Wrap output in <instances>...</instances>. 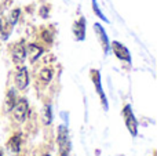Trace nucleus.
<instances>
[{
    "instance_id": "1",
    "label": "nucleus",
    "mask_w": 157,
    "mask_h": 156,
    "mask_svg": "<svg viewBox=\"0 0 157 156\" xmlns=\"http://www.w3.org/2000/svg\"><path fill=\"white\" fill-rule=\"evenodd\" d=\"M58 146H59L61 156H68L71 151V141H69V131L66 126L58 127Z\"/></svg>"
},
{
    "instance_id": "2",
    "label": "nucleus",
    "mask_w": 157,
    "mask_h": 156,
    "mask_svg": "<svg viewBox=\"0 0 157 156\" xmlns=\"http://www.w3.org/2000/svg\"><path fill=\"white\" fill-rule=\"evenodd\" d=\"M123 118H124L125 126H127L128 131L131 133L132 137H135V135L138 134V122H136L130 105H125L124 107V109H123Z\"/></svg>"
},
{
    "instance_id": "3",
    "label": "nucleus",
    "mask_w": 157,
    "mask_h": 156,
    "mask_svg": "<svg viewBox=\"0 0 157 156\" xmlns=\"http://www.w3.org/2000/svg\"><path fill=\"white\" fill-rule=\"evenodd\" d=\"M11 111L14 113V118L18 122H25L28 118V112H29V104L25 98H19L18 101H15Z\"/></svg>"
},
{
    "instance_id": "4",
    "label": "nucleus",
    "mask_w": 157,
    "mask_h": 156,
    "mask_svg": "<svg viewBox=\"0 0 157 156\" xmlns=\"http://www.w3.org/2000/svg\"><path fill=\"white\" fill-rule=\"evenodd\" d=\"M110 49L113 50L114 55H116L119 60L131 64V54H130V51H128L127 47H124L121 43H119V41H112V43H110Z\"/></svg>"
},
{
    "instance_id": "5",
    "label": "nucleus",
    "mask_w": 157,
    "mask_h": 156,
    "mask_svg": "<svg viewBox=\"0 0 157 156\" xmlns=\"http://www.w3.org/2000/svg\"><path fill=\"white\" fill-rule=\"evenodd\" d=\"M91 79L95 84V90H97V93L99 94V97H101V101H102V104H103V109L108 111V101H106L105 93H103L102 87H101V73H99V71L92 69L91 71Z\"/></svg>"
},
{
    "instance_id": "6",
    "label": "nucleus",
    "mask_w": 157,
    "mask_h": 156,
    "mask_svg": "<svg viewBox=\"0 0 157 156\" xmlns=\"http://www.w3.org/2000/svg\"><path fill=\"white\" fill-rule=\"evenodd\" d=\"M15 84L19 90H25L29 84V75H28V69L25 66H21V68L17 71L15 75Z\"/></svg>"
},
{
    "instance_id": "7",
    "label": "nucleus",
    "mask_w": 157,
    "mask_h": 156,
    "mask_svg": "<svg viewBox=\"0 0 157 156\" xmlns=\"http://www.w3.org/2000/svg\"><path fill=\"white\" fill-rule=\"evenodd\" d=\"M26 58V47L24 41H19L13 49V61L15 64H22Z\"/></svg>"
},
{
    "instance_id": "8",
    "label": "nucleus",
    "mask_w": 157,
    "mask_h": 156,
    "mask_svg": "<svg viewBox=\"0 0 157 156\" xmlns=\"http://www.w3.org/2000/svg\"><path fill=\"white\" fill-rule=\"evenodd\" d=\"M94 29H95V32H97L98 39H99L101 44H102V47H103V51H105V54H108L109 49H110V43H109V39H108V35H106L105 29H103L102 25H99V24H95Z\"/></svg>"
},
{
    "instance_id": "9",
    "label": "nucleus",
    "mask_w": 157,
    "mask_h": 156,
    "mask_svg": "<svg viewBox=\"0 0 157 156\" xmlns=\"http://www.w3.org/2000/svg\"><path fill=\"white\" fill-rule=\"evenodd\" d=\"M73 33L75 37L78 41H83L86 39V19L81 17L80 19H77L73 25Z\"/></svg>"
},
{
    "instance_id": "10",
    "label": "nucleus",
    "mask_w": 157,
    "mask_h": 156,
    "mask_svg": "<svg viewBox=\"0 0 157 156\" xmlns=\"http://www.w3.org/2000/svg\"><path fill=\"white\" fill-rule=\"evenodd\" d=\"M43 54V49H41L40 46H37V44H29L28 46V50H26V55H29V60L30 62H35L36 60H37L40 55Z\"/></svg>"
},
{
    "instance_id": "11",
    "label": "nucleus",
    "mask_w": 157,
    "mask_h": 156,
    "mask_svg": "<svg viewBox=\"0 0 157 156\" xmlns=\"http://www.w3.org/2000/svg\"><path fill=\"white\" fill-rule=\"evenodd\" d=\"M11 29H13V25L8 22V19H6V18L0 19V32H2V37L4 39V40L10 36Z\"/></svg>"
},
{
    "instance_id": "12",
    "label": "nucleus",
    "mask_w": 157,
    "mask_h": 156,
    "mask_svg": "<svg viewBox=\"0 0 157 156\" xmlns=\"http://www.w3.org/2000/svg\"><path fill=\"white\" fill-rule=\"evenodd\" d=\"M10 148L14 154H18L19 149H21V135L17 134L14 137H11L10 140Z\"/></svg>"
},
{
    "instance_id": "13",
    "label": "nucleus",
    "mask_w": 157,
    "mask_h": 156,
    "mask_svg": "<svg viewBox=\"0 0 157 156\" xmlns=\"http://www.w3.org/2000/svg\"><path fill=\"white\" fill-rule=\"evenodd\" d=\"M15 104V91L10 90L7 93V98H6V111H11Z\"/></svg>"
},
{
    "instance_id": "14",
    "label": "nucleus",
    "mask_w": 157,
    "mask_h": 156,
    "mask_svg": "<svg viewBox=\"0 0 157 156\" xmlns=\"http://www.w3.org/2000/svg\"><path fill=\"white\" fill-rule=\"evenodd\" d=\"M51 77H52V71H51V69H50V68L41 69V72H40L41 82H43V83H48L50 80H51Z\"/></svg>"
},
{
    "instance_id": "15",
    "label": "nucleus",
    "mask_w": 157,
    "mask_h": 156,
    "mask_svg": "<svg viewBox=\"0 0 157 156\" xmlns=\"http://www.w3.org/2000/svg\"><path fill=\"white\" fill-rule=\"evenodd\" d=\"M43 115H44V123L50 124L52 122V111H51V105H46L43 111Z\"/></svg>"
},
{
    "instance_id": "16",
    "label": "nucleus",
    "mask_w": 157,
    "mask_h": 156,
    "mask_svg": "<svg viewBox=\"0 0 157 156\" xmlns=\"http://www.w3.org/2000/svg\"><path fill=\"white\" fill-rule=\"evenodd\" d=\"M19 15H21V10H19V8H15V10H13V11H11V14H10V17H8V22H10V24L14 26V25L18 22Z\"/></svg>"
},
{
    "instance_id": "17",
    "label": "nucleus",
    "mask_w": 157,
    "mask_h": 156,
    "mask_svg": "<svg viewBox=\"0 0 157 156\" xmlns=\"http://www.w3.org/2000/svg\"><path fill=\"white\" fill-rule=\"evenodd\" d=\"M92 8H94V13L97 14V15L101 19H103V21H105V22H109V19L106 18V17L103 15V13H102V11L99 10V7H98V3H97V0H92Z\"/></svg>"
},
{
    "instance_id": "18",
    "label": "nucleus",
    "mask_w": 157,
    "mask_h": 156,
    "mask_svg": "<svg viewBox=\"0 0 157 156\" xmlns=\"http://www.w3.org/2000/svg\"><path fill=\"white\" fill-rule=\"evenodd\" d=\"M0 156H4V154H3V151H0Z\"/></svg>"
},
{
    "instance_id": "19",
    "label": "nucleus",
    "mask_w": 157,
    "mask_h": 156,
    "mask_svg": "<svg viewBox=\"0 0 157 156\" xmlns=\"http://www.w3.org/2000/svg\"><path fill=\"white\" fill-rule=\"evenodd\" d=\"M41 156H50L48 154H44V155H41Z\"/></svg>"
}]
</instances>
